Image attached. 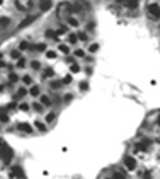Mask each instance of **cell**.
Masks as SVG:
<instances>
[{
	"label": "cell",
	"instance_id": "1",
	"mask_svg": "<svg viewBox=\"0 0 160 179\" xmlns=\"http://www.w3.org/2000/svg\"><path fill=\"white\" fill-rule=\"evenodd\" d=\"M70 12H71V3H68V2H61V3L56 7L58 17H68Z\"/></svg>",
	"mask_w": 160,
	"mask_h": 179
},
{
	"label": "cell",
	"instance_id": "2",
	"mask_svg": "<svg viewBox=\"0 0 160 179\" xmlns=\"http://www.w3.org/2000/svg\"><path fill=\"white\" fill-rule=\"evenodd\" d=\"M0 145H2V159L5 164H10L12 161V157H14V152H12V148L9 147V145H5V143L0 140Z\"/></svg>",
	"mask_w": 160,
	"mask_h": 179
},
{
	"label": "cell",
	"instance_id": "3",
	"mask_svg": "<svg viewBox=\"0 0 160 179\" xmlns=\"http://www.w3.org/2000/svg\"><path fill=\"white\" fill-rule=\"evenodd\" d=\"M71 9L77 10V12H87L90 9V3H89V0H75V3L71 5Z\"/></svg>",
	"mask_w": 160,
	"mask_h": 179
},
{
	"label": "cell",
	"instance_id": "4",
	"mask_svg": "<svg viewBox=\"0 0 160 179\" xmlns=\"http://www.w3.org/2000/svg\"><path fill=\"white\" fill-rule=\"evenodd\" d=\"M33 2L34 0H16V7L19 10H29L33 7Z\"/></svg>",
	"mask_w": 160,
	"mask_h": 179
},
{
	"label": "cell",
	"instance_id": "5",
	"mask_svg": "<svg viewBox=\"0 0 160 179\" xmlns=\"http://www.w3.org/2000/svg\"><path fill=\"white\" fill-rule=\"evenodd\" d=\"M10 179H24V172H22V169L16 165V167H12V171H10Z\"/></svg>",
	"mask_w": 160,
	"mask_h": 179
},
{
	"label": "cell",
	"instance_id": "6",
	"mask_svg": "<svg viewBox=\"0 0 160 179\" xmlns=\"http://www.w3.org/2000/svg\"><path fill=\"white\" fill-rule=\"evenodd\" d=\"M148 12H150V17L159 19V12H160L159 3H150V5H148Z\"/></svg>",
	"mask_w": 160,
	"mask_h": 179
},
{
	"label": "cell",
	"instance_id": "7",
	"mask_svg": "<svg viewBox=\"0 0 160 179\" xmlns=\"http://www.w3.org/2000/svg\"><path fill=\"white\" fill-rule=\"evenodd\" d=\"M17 130L22 133H33V126L29 123H17Z\"/></svg>",
	"mask_w": 160,
	"mask_h": 179
},
{
	"label": "cell",
	"instance_id": "8",
	"mask_svg": "<svg viewBox=\"0 0 160 179\" xmlns=\"http://www.w3.org/2000/svg\"><path fill=\"white\" fill-rule=\"evenodd\" d=\"M125 165L128 167V171H135L136 169V161L133 157H126L125 159Z\"/></svg>",
	"mask_w": 160,
	"mask_h": 179
},
{
	"label": "cell",
	"instance_id": "9",
	"mask_svg": "<svg viewBox=\"0 0 160 179\" xmlns=\"http://www.w3.org/2000/svg\"><path fill=\"white\" fill-rule=\"evenodd\" d=\"M51 5H53V3H51V0H43L39 7H41V10L44 12V10H50V9H51Z\"/></svg>",
	"mask_w": 160,
	"mask_h": 179
},
{
	"label": "cell",
	"instance_id": "10",
	"mask_svg": "<svg viewBox=\"0 0 160 179\" xmlns=\"http://www.w3.org/2000/svg\"><path fill=\"white\" fill-rule=\"evenodd\" d=\"M146 148H148V142H140L136 145V150H138V152H145Z\"/></svg>",
	"mask_w": 160,
	"mask_h": 179
},
{
	"label": "cell",
	"instance_id": "11",
	"mask_svg": "<svg viewBox=\"0 0 160 179\" xmlns=\"http://www.w3.org/2000/svg\"><path fill=\"white\" fill-rule=\"evenodd\" d=\"M26 94H27V90L24 89V87H20V89H19L17 92H16V99H22V97H24Z\"/></svg>",
	"mask_w": 160,
	"mask_h": 179
},
{
	"label": "cell",
	"instance_id": "12",
	"mask_svg": "<svg viewBox=\"0 0 160 179\" xmlns=\"http://www.w3.org/2000/svg\"><path fill=\"white\" fill-rule=\"evenodd\" d=\"M51 104V99L48 96H41V106H50Z\"/></svg>",
	"mask_w": 160,
	"mask_h": 179
},
{
	"label": "cell",
	"instance_id": "13",
	"mask_svg": "<svg viewBox=\"0 0 160 179\" xmlns=\"http://www.w3.org/2000/svg\"><path fill=\"white\" fill-rule=\"evenodd\" d=\"M31 50H36V51H44V50H46V44H44V43H39V44H36V46H31Z\"/></svg>",
	"mask_w": 160,
	"mask_h": 179
},
{
	"label": "cell",
	"instance_id": "14",
	"mask_svg": "<svg viewBox=\"0 0 160 179\" xmlns=\"http://www.w3.org/2000/svg\"><path fill=\"white\" fill-rule=\"evenodd\" d=\"M33 20H34V17H27V19H24V20H22V22L19 24V27H26V26H29V24H31Z\"/></svg>",
	"mask_w": 160,
	"mask_h": 179
},
{
	"label": "cell",
	"instance_id": "15",
	"mask_svg": "<svg viewBox=\"0 0 160 179\" xmlns=\"http://www.w3.org/2000/svg\"><path fill=\"white\" fill-rule=\"evenodd\" d=\"M34 125H36V128H37L39 131H46V125H44L43 121H34Z\"/></svg>",
	"mask_w": 160,
	"mask_h": 179
},
{
	"label": "cell",
	"instance_id": "16",
	"mask_svg": "<svg viewBox=\"0 0 160 179\" xmlns=\"http://www.w3.org/2000/svg\"><path fill=\"white\" fill-rule=\"evenodd\" d=\"M53 75H54V70H53V68H46V70L43 72V77H44V79H46V77L50 79V77H53Z\"/></svg>",
	"mask_w": 160,
	"mask_h": 179
},
{
	"label": "cell",
	"instance_id": "17",
	"mask_svg": "<svg viewBox=\"0 0 160 179\" xmlns=\"http://www.w3.org/2000/svg\"><path fill=\"white\" fill-rule=\"evenodd\" d=\"M9 24H10V19L9 17H2L0 19V27H7Z\"/></svg>",
	"mask_w": 160,
	"mask_h": 179
},
{
	"label": "cell",
	"instance_id": "18",
	"mask_svg": "<svg viewBox=\"0 0 160 179\" xmlns=\"http://www.w3.org/2000/svg\"><path fill=\"white\" fill-rule=\"evenodd\" d=\"M29 94H31L33 97L39 96V87H37V85H33V87H31V90H29Z\"/></svg>",
	"mask_w": 160,
	"mask_h": 179
},
{
	"label": "cell",
	"instance_id": "19",
	"mask_svg": "<svg viewBox=\"0 0 160 179\" xmlns=\"http://www.w3.org/2000/svg\"><path fill=\"white\" fill-rule=\"evenodd\" d=\"M0 121H2V123H7V121H9V114H7L5 111L0 113Z\"/></svg>",
	"mask_w": 160,
	"mask_h": 179
},
{
	"label": "cell",
	"instance_id": "20",
	"mask_svg": "<svg viewBox=\"0 0 160 179\" xmlns=\"http://www.w3.org/2000/svg\"><path fill=\"white\" fill-rule=\"evenodd\" d=\"M128 2V7L129 9H136L138 7V0H126Z\"/></svg>",
	"mask_w": 160,
	"mask_h": 179
},
{
	"label": "cell",
	"instance_id": "21",
	"mask_svg": "<svg viewBox=\"0 0 160 179\" xmlns=\"http://www.w3.org/2000/svg\"><path fill=\"white\" fill-rule=\"evenodd\" d=\"M77 39H82V41H85V43L89 41V38H87L85 33H78V34H77Z\"/></svg>",
	"mask_w": 160,
	"mask_h": 179
},
{
	"label": "cell",
	"instance_id": "22",
	"mask_svg": "<svg viewBox=\"0 0 160 179\" xmlns=\"http://www.w3.org/2000/svg\"><path fill=\"white\" fill-rule=\"evenodd\" d=\"M68 24L73 26V27H77V26H78V20H77L75 17H68Z\"/></svg>",
	"mask_w": 160,
	"mask_h": 179
},
{
	"label": "cell",
	"instance_id": "23",
	"mask_svg": "<svg viewBox=\"0 0 160 179\" xmlns=\"http://www.w3.org/2000/svg\"><path fill=\"white\" fill-rule=\"evenodd\" d=\"M19 48H20V50H29V48H31V44H29V43H27V41H22V43H20V46H19Z\"/></svg>",
	"mask_w": 160,
	"mask_h": 179
},
{
	"label": "cell",
	"instance_id": "24",
	"mask_svg": "<svg viewBox=\"0 0 160 179\" xmlns=\"http://www.w3.org/2000/svg\"><path fill=\"white\" fill-rule=\"evenodd\" d=\"M9 80H10V82H17L19 75H17V73H10V75H9Z\"/></svg>",
	"mask_w": 160,
	"mask_h": 179
},
{
	"label": "cell",
	"instance_id": "25",
	"mask_svg": "<svg viewBox=\"0 0 160 179\" xmlns=\"http://www.w3.org/2000/svg\"><path fill=\"white\" fill-rule=\"evenodd\" d=\"M68 43H70V44H75V43H77V34H70V36H68Z\"/></svg>",
	"mask_w": 160,
	"mask_h": 179
},
{
	"label": "cell",
	"instance_id": "26",
	"mask_svg": "<svg viewBox=\"0 0 160 179\" xmlns=\"http://www.w3.org/2000/svg\"><path fill=\"white\" fill-rule=\"evenodd\" d=\"M10 56H12L14 60H19V58H20V51H17V50H14V51L10 53Z\"/></svg>",
	"mask_w": 160,
	"mask_h": 179
},
{
	"label": "cell",
	"instance_id": "27",
	"mask_svg": "<svg viewBox=\"0 0 160 179\" xmlns=\"http://www.w3.org/2000/svg\"><path fill=\"white\" fill-rule=\"evenodd\" d=\"M22 80H24V84H27V85H29V84H33V79H31L29 75H24V77H22Z\"/></svg>",
	"mask_w": 160,
	"mask_h": 179
},
{
	"label": "cell",
	"instance_id": "28",
	"mask_svg": "<svg viewBox=\"0 0 160 179\" xmlns=\"http://www.w3.org/2000/svg\"><path fill=\"white\" fill-rule=\"evenodd\" d=\"M112 179H125V174H123V172H114Z\"/></svg>",
	"mask_w": 160,
	"mask_h": 179
},
{
	"label": "cell",
	"instance_id": "29",
	"mask_svg": "<svg viewBox=\"0 0 160 179\" xmlns=\"http://www.w3.org/2000/svg\"><path fill=\"white\" fill-rule=\"evenodd\" d=\"M65 33H67V27H65V26H61V27H60V29L56 31V36H60V34H65Z\"/></svg>",
	"mask_w": 160,
	"mask_h": 179
},
{
	"label": "cell",
	"instance_id": "30",
	"mask_svg": "<svg viewBox=\"0 0 160 179\" xmlns=\"http://www.w3.org/2000/svg\"><path fill=\"white\" fill-rule=\"evenodd\" d=\"M50 85H51V89H60V87H61V82H51Z\"/></svg>",
	"mask_w": 160,
	"mask_h": 179
},
{
	"label": "cell",
	"instance_id": "31",
	"mask_svg": "<svg viewBox=\"0 0 160 179\" xmlns=\"http://www.w3.org/2000/svg\"><path fill=\"white\" fill-rule=\"evenodd\" d=\"M24 63H26V61H24V58L20 56V58L17 60V68H22V67H24Z\"/></svg>",
	"mask_w": 160,
	"mask_h": 179
},
{
	"label": "cell",
	"instance_id": "32",
	"mask_svg": "<svg viewBox=\"0 0 160 179\" xmlns=\"http://www.w3.org/2000/svg\"><path fill=\"white\" fill-rule=\"evenodd\" d=\"M60 51L61 53H68V46L67 44H60Z\"/></svg>",
	"mask_w": 160,
	"mask_h": 179
},
{
	"label": "cell",
	"instance_id": "33",
	"mask_svg": "<svg viewBox=\"0 0 160 179\" xmlns=\"http://www.w3.org/2000/svg\"><path fill=\"white\" fill-rule=\"evenodd\" d=\"M70 70L73 72V73H77V72L80 70V68H78V65H77V63H71V67H70Z\"/></svg>",
	"mask_w": 160,
	"mask_h": 179
},
{
	"label": "cell",
	"instance_id": "34",
	"mask_svg": "<svg viewBox=\"0 0 160 179\" xmlns=\"http://www.w3.org/2000/svg\"><path fill=\"white\" fill-rule=\"evenodd\" d=\"M46 36H48V38H56V33L51 31V29H48V31H46Z\"/></svg>",
	"mask_w": 160,
	"mask_h": 179
},
{
	"label": "cell",
	"instance_id": "35",
	"mask_svg": "<svg viewBox=\"0 0 160 179\" xmlns=\"http://www.w3.org/2000/svg\"><path fill=\"white\" fill-rule=\"evenodd\" d=\"M33 109H34V111H37V113H39V111H43V106L36 102V104H33Z\"/></svg>",
	"mask_w": 160,
	"mask_h": 179
},
{
	"label": "cell",
	"instance_id": "36",
	"mask_svg": "<svg viewBox=\"0 0 160 179\" xmlns=\"http://www.w3.org/2000/svg\"><path fill=\"white\" fill-rule=\"evenodd\" d=\"M31 67H33V70H37L41 65H39V61H31Z\"/></svg>",
	"mask_w": 160,
	"mask_h": 179
},
{
	"label": "cell",
	"instance_id": "37",
	"mask_svg": "<svg viewBox=\"0 0 160 179\" xmlns=\"http://www.w3.org/2000/svg\"><path fill=\"white\" fill-rule=\"evenodd\" d=\"M89 89V84H87V82H82V84H80V90H87Z\"/></svg>",
	"mask_w": 160,
	"mask_h": 179
},
{
	"label": "cell",
	"instance_id": "38",
	"mask_svg": "<svg viewBox=\"0 0 160 179\" xmlns=\"http://www.w3.org/2000/svg\"><path fill=\"white\" fill-rule=\"evenodd\" d=\"M90 51H92V53H94V51H97V50H99V44H90V48H89Z\"/></svg>",
	"mask_w": 160,
	"mask_h": 179
},
{
	"label": "cell",
	"instance_id": "39",
	"mask_svg": "<svg viewBox=\"0 0 160 179\" xmlns=\"http://www.w3.org/2000/svg\"><path fill=\"white\" fill-rule=\"evenodd\" d=\"M71 82V75H67L65 79H63V84H70Z\"/></svg>",
	"mask_w": 160,
	"mask_h": 179
},
{
	"label": "cell",
	"instance_id": "40",
	"mask_svg": "<svg viewBox=\"0 0 160 179\" xmlns=\"http://www.w3.org/2000/svg\"><path fill=\"white\" fill-rule=\"evenodd\" d=\"M19 109H20V111H29V106H27V104H20Z\"/></svg>",
	"mask_w": 160,
	"mask_h": 179
},
{
	"label": "cell",
	"instance_id": "41",
	"mask_svg": "<svg viewBox=\"0 0 160 179\" xmlns=\"http://www.w3.org/2000/svg\"><path fill=\"white\" fill-rule=\"evenodd\" d=\"M54 120V114H48L46 116V123H50V121H53Z\"/></svg>",
	"mask_w": 160,
	"mask_h": 179
},
{
	"label": "cell",
	"instance_id": "42",
	"mask_svg": "<svg viewBox=\"0 0 160 179\" xmlns=\"http://www.w3.org/2000/svg\"><path fill=\"white\" fill-rule=\"evenodd\" d=\"M46 56H48V58H54V56H56V53H54V51H48V53H46Z\"/></svg>",
	"mask_w": 160,
	"mask_h": 179
},
{
	"label": "cell",
	"instance_id": "43",
	"mask_svg": "<svg viewBox=\"0 0 160 179\" xmlns=\"http://www.w3.org/2000/svg\"><path fill=\"white\" fill-rule=\"evenodd\" d=\"M75 56H80V58H82V56H84V51H82V50H77V51H75Z\"/></svg>",
	"mask_w": 160,
	"mask_h": 179
},
{
	"label": "cell",
	"instance_id": "44",
	"mask_svg": "<svg viewBox=\"0 0 160 179\" xmlns=\"http://www.w3.org/2000/svg\"><path fill=\"white\" fill-rule=\"evenodd\" d=\"M7 109H16V104H14V102H10V104L7 106Z\"/></svg>",
	"mask_w": 160,
	"mask_h": 179
},
{
	"label": "cell",
	"instance_id": "45",
	"mask_svg": "<svg viewBox=\"0 0 160 179\" xmlns=\"http://www.w3.org/2000/svg\"><path fill=\"white\" fill-rule=\"evenodd\" d=\"M71 97H73V94H67V96H65V99H67V101H70Z\"/></svg>",
	"mask_w": 160,
	"mask_h": 179
},
{
	"label": "cell",
	"instance_id": "46",
	"mask_svg": "<svg viewBox=\"0 0 160 179\" xmlns=\"http://www.w3.org/2000/svg\"><path fill=\"white\" fill-rule=\"evenodd\" d=\"M116 2H118V3H123V2H126V0H116Z\"/></svg>",
	"mask_w": 160,
	"mask_h": 179
},
{
	"label": "cell",
	"instance_id": "47",
	"mask_svg": "<svg viewBox=\"0 0 160 179\" xmlns=\"http://www.w3.org/2000/svg\"><path fill=\"white\" fill-rule=\"evenodd\" d=\"M2 90H3V85H0V92H2Z\"/></svg>",
	"mask_w": 160,
	"mask_h": 179
},
{
	"label": "cell",
	"instance_id": "48",
	"mask_svg": "<svg viewBox=\"0 0 160 179\" xmlns=\"http://www.w3.org/2000/svg\"><path fill=\"white\" fill-rule=\"evenodd\" d=\"M2 3H3V0H0V5H2Z\"/></svg>",
	"mask_w": 160,
	"mask_h": 179
},
{
	"label": "cell",
	"instance_id": "49",
	"mask_svg": "<svg viewBox=\"0 0 160 179\" xmlns=\"http://www.w3.org/2000/svg\"><path fill=\"white\" fill-rule=\"evenodd\" d=\"M106 179H112V178H106Z\"/></svg>",
	"mask_w": 160,
	"mask_h": 179
}]
</instances>
